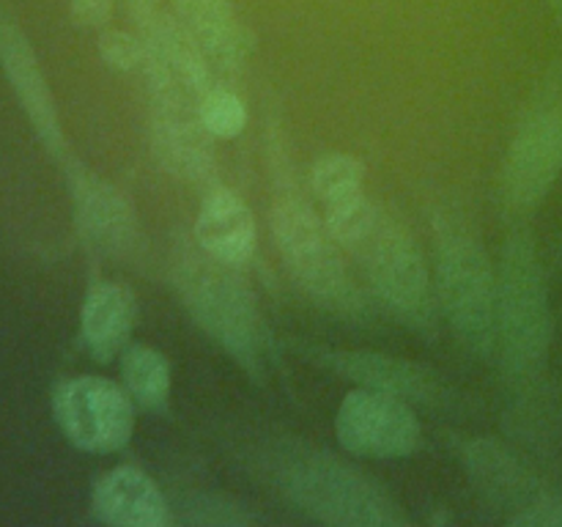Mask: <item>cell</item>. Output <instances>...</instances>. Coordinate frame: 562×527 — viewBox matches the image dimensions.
I'll use <instances>...</instances> for the list:
<instances>
[{
  "mask_svg": "<svg viewBox=\"0 0 562 527\" xmlns=\"http://www.w3.org/2000/svg\"><path fill=\"white\" fill-rule=\"evenodd\" d=\"M549 3H552V5H554V9H558V11H560V14H562V0H549Z\"/></svg>",
  "mask_w": 562,
  "mask_h": 527,
  "instance_id": "26",
  "label": "cell"
},
{
  "mask_svg": "<svg viewBox=\"0 0 562 527\" xmlns=\"http://www.w3.org/2000/svg\"><path fill=\"white\" fill-rule=\"evenodd\" d=\"M137 318V300L130 285L102 280L91 285L80 307V340L88 357L113 362L130 346Z\"/></svg>",
  "mask_w": 562,
  "mask_h": 527,
  "instance_id": "17",
  "label": "cell"
},
{
  "mask_svg": "<svg viewBox=\"0 0 562 527\" xmlns=\"http://www.w3.org/2000/svg\"><path fill=\"white\" fill-rule=\"evenodd\" d=\"M346 250L360 261L368 285L384 307L412 333H431L437 316V285L420 245L395 214L373 203Z\"/></svg>",
  "mask_w": 562,
  "mask_h": 527,
  "instance_id": "6",
  "label": "cell"
},
{
  "mask_svg": "<svg viewBox=\"0 0 562 527\" xmlns=\"http://www.w3.org/2000/svg\"><path fill=\"white\" fill-rule=\"evenodd\" d=\"M274 184L278 187H274L269 225L291 278L324 311L360 316L366 311V300L346 267L338 239L324 223V214L313 209L300 187L291 184L283 168L274 170Z\"/></svg>",
  "mask_w": 562,
  "mask_h": 527,
  "instance_id": "5",
  "label": "cell"
},
{
  "mask_svg": "<svg viewBox=\"0 0 562 527\" xmlns=\"http://www.w3.org/2000/svg\"><path fill=\"white\" fill-rule=\"evenodd\" d=\"M99 55L104 64L115 71H137L140 75L143 66L148 60V47L137 31H119V27H108L99 33Z\"/></svg>",
  "mask_w": 562,
  "mask_h": 527,
  "instance_id": "22",
  "label": "cell"
},
{
  "mask_svg": "<svg viewBox=\"0 0 562 527\" xmlns=\"http://www.w3.org/2000/svg\"><path fill=\"white\" fill-rule=\"evenodd\" d=\"M60 434L82 453H115L135 434V406L126 390L104 377L66 379L53 393Z\"/></svg>",
  "mask_w": 562,
  "mask_h": 527,
  "instance_id": "9",
  "label": "cell"
},
{
  "mask_svg": "<svg viewBox=\"0 0 562 527\" xmlns=\"http://www.w3.org/2000/svg\"><path fill=\"white\" fill-rule=\"evenodd\" d=\"M552 305L536 239L527 228L505 239L497 269V355L505 384L516 395L541 384L552 349Z\"/></svg>",
  "mask_w": 562,
  "mask_h": 527,
  "instance_id": "2",
  "label": "cell"
},
{
  "mask_svg": "<svg viewBox=\"0 0 562 527\" xmlns=\"http://www.w3.org/2000/svg\"><path fill=\"white\" fill-rule=\"evenodd\" d=\"M311 190L322 203H333L338 198L355 195L366 190V165L351 154H322L311 165Z\"/></svg>",
  "mask_w": 562,
  "mask_h": 527,
  "instance_id": "20",
  "label": "cell"
},
{
  "mask_svg": "<svg viewBox=\"0 0 562 527\" xmlns=\"http://www.w3.org/2000/svg\"><path fill=\"white\" fill-rule=\"evenodd\" d=\"M176 16L195 36L212 66L236 75L252 53V33L231 0H170Z\"/></svg>",
  "mask_w": 562,
  "mask_h": 527,
  "instance_id": "14",
  "label": "cell"
},
{
  "mask_svg": "<svg viewBox=\"0 0 562 527\" xmlns=\"http://www.w3.org/2000/svg\"><path fill=\"white\" fill-rule=\"evenodd\" d=\"M173 283L198 327L250 379H263L269 333L250 283L239 267L217 261L201 247L184 245L173 258Z\"/></svg>",
  "mask_w": 562,
  "mask_h": 527,
  "instance_id": "3",
  "label": "cell"
},
{
  "mask_svg": "<svg viewBox=\"0 0 562 527\" xmlns=\"http://www.w3.org/2000/svg\"><path fill=\"white\" fill-rule=\"evenodd\" d=\"M269 486L300 514L335 527H404L398 500L357 467L311 445L278 442L258 453Z\"/></svg>",
  "mask_w": 562,
  "mask_h": 527,
  "instance_id": "1",
  "label": "cell"
},
{
  "mask_svg": "<svg viewBox=\"0 0 562 527\" xmlns=\"http://www.w3.org/2000/svg\"><path fill=\"white\" fill-rule=\"evenodd\" d=\"M64 162L77 231L86 245L104 256L130 258L140 242V225L130 198L88 165L69 157Z\"/></svg>",
  "mask_w": 562,
  "mask_h": 527,
  "instance_id": "12",
  "label": "cell"
},
{
  "mask_svg": "<svg viewBox=\"0 0 562 527\" xmlns=\"http://www.w3.org/2000/svg\"><path fill=\"white\" fill-rule=\"evenodd\" d=\"M456 450L464 459V467L470 470L477 492L492 500L494 505H514L519 511L536 505V500H532L536 483L519 464V459H514L503 445L492 442L488 437H472Z\"/></svg>",
  "mask_w": 562,
  "mask_h": 527,
  "instance_id": "18",
  "label": "cell"
},
{
  "mask_svg": "<svg viewBox=\"0 0 562 527\" xmlns=\"http://www.w3.org/2000/svg\"><path fill=\"white\" fill-rule=\"evenodd\" d=\"M184 519L195 522V525H247L256 516L241 511L239 505L228 503L223 497H214V494H198V497L184 500Z\"/></svg>",
  "mask_w": 562,
  "mask_h": 527,
  "instance_id": "23",
  "label": "cell"
},
{
  "mask_svg": "<svg viewBox=\"0 0 562 527\" xmlns=\"http://www.w3.org/2000/svg\"><path fill=\"white\" fill-rule=\"evenodd\" d=\"M294 351L322 371L357 382L360 388L395 395L412 406H426L431 412H459L464 395L442 377V371L426 362L406 360L398 355H384L371 349H335V346L300 344Z\"/></svg>",
  "mask_w": 562,
  "mask_h": 527,
  "instance_id": "8",
  "label": "cell"
},
{
  "mask_svg": "<svg viewBox=\"0 0 562 527\" xmlns=\"http://www.w3.org/2000/svg\"><path fill=\"white\" fill-rule=\"evenodd\" d=\"M140 77L148 93L151 146L162 168L187 181L209 179L214 170V137L203 126L201 97L151 58Z\"/></svg>",
  "mask_w": 562,
  "mask_h": 527,
  "instance_id": "7",
  "label": "cell"
},
{
  "mask_svg": "<svg viewBox=\"0 0 562 527\" xmlns=\"http://www.w3.org/2000/svg\"><path fill=\"white\" fill-rule=\"evenodd\" d=\"M115 0H69V14L80 27H104L113 16Z\"/></svg>",
  "mask_w": 562,
  "mask_h": 527,
  "instance_id": "25",
  "label": "cell"
},
{
  "mask_svg": "<svg viewBox=\"0 0 562 527\" xmlns=\"http://www.w3.org/2000/svg\"><path fill=\"white\" fill-rule=\"evenodd\" d=\"M195 242L203 253L217 261L241 267L256 253V214L234 190L214 187L198 209Z\"/></svg>",
  "mask_w": 562,
  "mask_h": 527,
  "instance_id": "15",
  "label": "cell"
},
{
  "mask_svg": "<svg viewBox=\"0 0 562 527\" xmlns=\"http://www.w3.org/2000/svg\"><path fill=\"white\" fill-rule=\"evenodd\" d=\"M0 64H3L5 80L14 91L16 102L25 110L27 121L36 130L38 141L47 146L53 157L66 159V137L58 119V104H55L49 82L44 77L38 55L33 49L31 38L25 36L20 25L11 16L0 11Z\"/></svg>",
  "mask_w": 562,
  "mask_h": 527,
  "instance_id": "13",
  "label": "cell"
},
{
  "mask_svg": "<svg viewBox=\"0 0 562 527\" xmlns=\"http://www.w3.org/2000/svg\"><path fill=\"white\" fill-rule=\"evenodd\" d=\"M508 525L519 527H562V500H538L530 508L519 511L508 519Z\"/></svg>",
  "mask_w": 562,
  "mask_h": 527,
  "instance_id": "24",
  "label": "cell"
},
{
  "mask_svg": "<svg viewBox=\"0 0 562 527\" xmlns=\"http://www.w3.org/2000/svg\"><path fill=\"white\" fill-rule=\"evenodd\" d=\"M93 516L113 527H162L170 505L157 483L135 467H115L102 475L91 494Z\"/></svg>",
  "mask_w": 562,
  "mask_h": 527,
  "instance_id": "16",
  "label": "cell"
},
{
  "mask_svg": "<svg viewBox=\"0 0 562 527\" xmlns=\"http://www.w3.org/2000/svg\"><path fill=\"white\" fill-rule=\"evenodd\" d=\"M201 119L203 126L212 132L214 141H234L247 126V104L231 88L214 86L201 99Z\"/></svg>",
  "mask_w": 562,
  "mask_h": 527,
  "instance_id": "21",
  "label": "cell"
},
{
  "mask_svg": "<svg viewBox=\"0 0 562 527\" xmlns=\"http://www.w3.org/2000/svg\"><path fill=\"white\" fill-rule=\"evenodd\" d=\"M121 379L140 410L165 415L170 404V362L154 346L130 344L121 351Z\"/></svg>",
  "mask_w": 562,
  "mask_h": 527,
  "instance_id": "19",
  "label": "cell"
},
{
  "mask_svg": "<svg viewBox=\"0 0 562 527\" xmlns=\"http://www.w3.org/2000/svg\"><path fill=\"white\" fill-rule=\"evenodd\" d=\"M335 437L360 459H406L423 448V423L406 401L357 388L340 401Z\"/></svg>",
  "mask_w": 562,
  "mask_h": 527,
  "instance_id": "11",
  "label": "cell"
},
{
  "mask_svg": "<svg viewBox=\"0 0 562 527\" xmlns=\"http://www.w3.org/2000/svg\"><path fill=\"white\" fill-rule=\"evenodd\" d=\"M562 173V97H543L516 126L503 159V198L514 212L536 209Z\"/></svg>",
  "mask_w": 562,
  "mask_h": 527,
  "instance_id": "10",
  "label": "cell"
},
{
  "mask_svg": "<svg viewBox=\"0 0 562 527\" xmlns=\"http://www.w3.org/2000/svg\"><path fill=\"white\" fill-rule=\"evenodd\" d=\"M437 300L450 329L472 357L497 349V269L475 225L453 206L434 212Z\"/></svg>",
  "mask_w": 562,
  "mask_h": 527,
  "instance_id": "4",
  "label": "cell"
}]
</instances>
